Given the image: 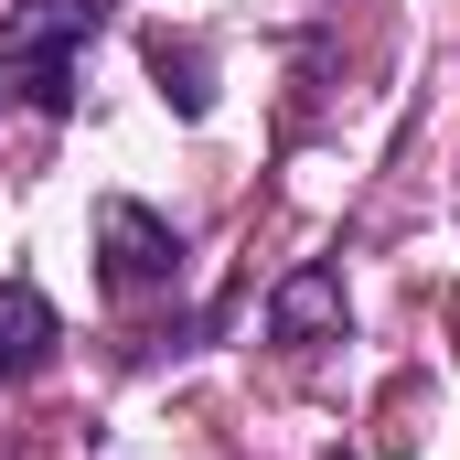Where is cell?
<instances>
[{
    "instance_id": "6da1fadb",
    "label": "cell",
    "mask_w": 460,
    "mask_h": 460,
    "mask_svg": "<svg viewBox=\"0 0 460 460\" xmlns=\"http://www.w3.org/2000/svg\"><path fill=\"white\" fill-rule=\"evenodd\" d=\"M108 0H0V97L32 118H75V54Z\"/></svg>"
},
{
    "instance_id": "7a4b0ae2",
    "label": "cell",
    "mask_w": 460,
    "mask_h": 460,
    "mask_svg": "<svg viewBox=\"0 0 460 460\" xmlns=\"http://www.w3.org/2000/svg\"><path fill=\"white\" fill-rule=\"evenodd\" d=\"M97 279H108V300H139V289H172V279H182V235L161 226L150 204H128V193H108V204H97Z\"/></svg>"
},
{
    "instance_id": "3957f363",
    "label": "cell",
    "mask_w": 460,
    "mask_h": 460,
    "mask_svg": "<svg viewBox=\"0 0 460 460\" xmlns=\"http://www.w3.org/2000/svg\"><path fill=\"white\" fill-rule=\"evenodd\" d=\"M43 364H54V300L32 279H0V385H22Z\"/></svg>"
},
{
    "instance_id": "277c9868",
    "label": "cell",
    "mask_w": 460,
    "mask_h": 460,
    "mask_svg": "<svg viewBox=\"0 0 460 460\" xmlns=\"http://www.w3.org/2000/svg\"><path fill=\"white\" fill-rule=\"evenodd\" d=\"M268 332H279V343H322V332H343V279H332V268H289L279 300H268Z\"/></svg>"
},
{
    "instance_id": "5b68a950",
    "label": "cell",
    "mask_w": 460,
    "mask_h": 460,
    "mask_svg": "<svg viewBox=\"0 0 460 460\" xmlns=\"http://www.w3.org/2000/svg\"><path fill=\"white\" fill-rule=\"evenodd\" d=\"M150 75H161V97H172L182 118L215 108V65H204V43H172V32H161V43H150Z\"/></svg>"
}]
</instances>
